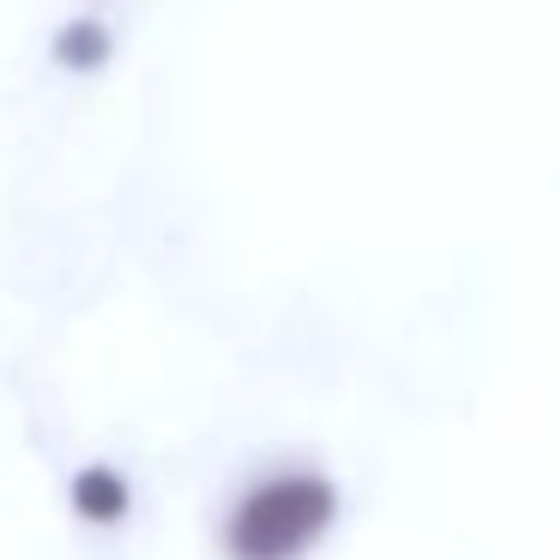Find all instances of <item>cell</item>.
<instances>
[{
	"label": "cell",
	"instance_id": "6da1fadb",
	"mask_svg": "<svg viewBox=\"0 0 560 560\" xmlns=\"http://www.w3.org/2000/svg\"><path fill=\"white\" fill-rule=\"evenodd\" d=\"M338 524V482L326 470H266L223 512V555L230 560H307Z\"/></svg>",
	"mask_w": 560,
	"mask_h": 560
},
{
	"label": "cell",
	"instance_id": "7a4b0ae2",
	"mask_svg": "<svg viewBox=\"0 0 560 560\" xmlns=\"http://www.w3.org/2000/svg\"><path fill=\"white\" fill-rule=\"evenodd\" d=\"M67 512H73L79 524H91V530L127 524V512H133V482H127V470L109 458L79 464V470L67 476Z\"/></svg>",
	"mask_w": 560,
	"mask_h": 560
},
{
	"label": "cell",
	"instance_id": "3957f363",
	"mask_svg": "<svg viewBox=\"0 0 560 560\" xmlns=\"http://www.w3.org/2000/svg\"><path fill=\"white\" fill-rule=\"evenodd\" d=\"M49 61L61 67L67 79H97L103 67L115 61V31H109V19L79 13V19H67V25H55Z\"/></svg>",
	"mask_w": 560,
	"mask_h": 560
}]
</instances>
